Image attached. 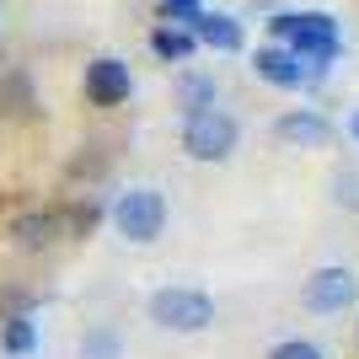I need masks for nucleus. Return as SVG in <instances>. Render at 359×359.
Here are the masks:
<instances>
[{
  "label": "nucleus",
  "instance_id": "obj_1",
  "mask_svg": "<svg viewBox=\"0 0 359 359\" xmlns=\"http://www.w3.org/2000/svg\"><path fill=\"white\" fill-rule=\"evenodd\" d=\"M182 156L188 161H225L241 140V123L225 107H204V113H182Z\"/></svg>",
  "mask_w": 359,
  "mask_h": 359
},
{
  "label": "nucleus",
  "instance_id": "obj_2",
  "mask_svg": "<svg viewBox=\"0 0 359 359\" xmlns=\"http://www.w3.org/2000/svg\"><path fill=\"white\" fill-rule=\"evenodd\" d=\"M145 311H150V322L166 327V332H204V327H215V300L204 295L198 285H166V290H156Z\"/></svg>",
  "mask_w": 359,
  "mask_h": 359
},
{
  "label": "nucleus",
  "instance_id": "obj_3",
  "mask_svg": "<svg viewBox=\"0 0 359 359\" xmlns=\"http://www.w3.org/2000/svg\"><path fill=\"white\" fill-rule=\"evenodd\" d=\"M107 215H113V231L123 241H135V247H150L166 231V198L156 188H123Z\"/></svg>",
  "mask_w": 359,
  "mask_h": 359
},
{
  "label": "nucleus",
  "instance_id": "obj_4",
  "mask_svg": "<svg viewBox=\"0 0 359 359\" xmlns=\"http://www.w3.org/2000/svg\"><path fill=\"white\" fill-rule=\"evenodd\" d=\"M6 236H11L16 252H48V247L60 236H70V231H65V210H22L6 225Z\"/></svg>",
  "mask_w": 359,
  "mask_h": 359
},
{
  "label": "nucleus",
  "instance_id": "obj_5",
  "mask_svg": "<svg viewBox=\"0 0 359 359\" xmlns=\"http://www.w3.org/2000/svg\"><path fill=\"white\" fill-rule=\"evenodd\" d=\"M129 91H135V75H129L123 60L97 54V60L86 65V102L91 107H118V102H129Z\"/></svg>",
  "mask_w": 359,
  "mask_h": 359
},
{
  "label": "nucleus",
  "instance_id": "obj_6",
  "mask_svg": "<svg viewBox=\"0 0 359 359\" xmlns=\"http://www.w3.org/2000/svg\"><path fill=\"white\" fill-rule=\"evenodd\" d=\"M332 129L322 113H311V107H295V113H279L273 118V140L279 145H295V150H322V145H332Z\"/></svg>",
  "mask_w": 359,
  "mask_h": 359
},
{
  "label": "nucleus",
  "instance_id": "obj_7",
  "mask_svg": "<svg viewBox=\"0 0 359 359\" xmlns=\"http://www.w3.org/2000/svg\"><path fill=\"white\" fill-rule=\"evenodd\" d=\"M306 311H344L348 300H354V273L348 269H338V263H332V269H316L311 279H306Z\"/></svg>",
  "mask_w": 359,
  "mask_h": 359
},
{
  "label": "nucleus",
  "instance_id": "obj_8",
  "mask_svg": "<svg viewBox=\"0 0 359 359\" xmlns=\"http://www.w3.org/2000/svg\"><path fill=\"white\" fill-rule=\"evenodd\" d=\"M252 70H257V81H269V86H279V91L311 86V81H306V65H300L290 48H279V43L257 48V54H252Z\"/></svg>",
  "mask_w": 359,
  "mask_h": 359
},
{
  "label": "nucleus",
  "instance_id": "obj_9",
  "mask_svg": "<svg viewBox=\"0 0 359 359\" xmlns=\"http://www.w3.org/2000/svg\"><path fill=\"white\" fill-rule=\"evenodd\" d=\"M188 32H194L204 48H215V54H236L247 38H241V22L225 11H198L194 22H188Z\"/></svg>",
  "mask_w": 359,
  "mask_h": 359
},
{
  "label": "nucleus",
  "instance_id": "obj_10",
  "mask_svg": "<svg viewBox=\"0 0 359 359\" xmlns=\"http://www.w3.org/2000/svg\"><path fill=\"white\" fill-rule=\"evenodd\" d=\"M150 48H156V60H166V65H188L194 48H198V38L188 27H177V22H161V27L150 32Z\"/></svg>",
  "mask_w": 359,
  "mask_h": 359
},
{
  "label": "nucleus",
  "instance_id": "obj_11",
  "mask_svg": "<svg viewBox=\"0 0 359 359\" xmlns=\"http://www.w3.org/2000/svg\"><path fill=\"white\" fill-rule=\"evenodd\" d=\"M0 113H6V118H32V113H38L32 81L22 70H0Z\"/></svg>",
  "mask_w": 359,
  "mask_h": 359
},
{
  "label": "nucleus",
  "instance_id": "obj_12",
  "mask_svg": "<svg viewBox=\"0 0 359 359\" xmlns=\"http://www.w3.org/2000/svg\"><path fill=\"white\" fill-rule=\"evenodd\" d=\"M0 348L11 359H27L38 348V322L32 316H0Z\"/></svg>",
  "mask_w": 359,
  "mask_h": 359
},
{
  "label": "nucleus",
  "instance_id": "obj_13",
  "mask_svg": "<svg viewBox=\"0 0 359 359\" xmlns=\"http://www.w3.org/2000/svg\"><path fill=\"white\" fill-rule=\"evenodd\" d=\"M177 97H182V113L220 107V86H215V75H182V81H177Z\"/></svg>",
  "mask_w": 359,
  "mask_h": 359
},
{
  "label": "nucleus",
  "instance_id": "obj_14",
  "mask_svg": "<svg viewBox=\"0 0 359 359\" xmlns=\"http://www.w3.org/2000/svg\"><path fill=\"white\" fill-rule=\"evenodd\" d=\"M81 359H123V338L113 327H86V338H81Z\"/></svg>",
  "mask_w": 359,
  "mask_h": 359
},
{
  "label": "nucleus",
  "instance_id": "obj_15",
  "mask_svg": "<svg viewBox=\"0 0 359 359\" xmlns=\"http://www.w3.org/2000/svg\"><path fill=\"white\" fill-rule=\"evenodd\" d=\"M97 220H102V204H97V198H81V204L65 215V231H70V236H91Z\"/></svg>",
  "mask_w": 359,
  "mask_h": 359
},
{
  "label": "nucleus",
  "instance_id": "obj_16",
  "mask_svg": "<svg viewBox=\"0 0 359 359\" xmlns=\"http://www.w3.org/2000/svg\"><path fill=\"white\" fill-rule=\"evenodd\" d=\"M269 359H322V348H316V344H306V338H285V344L273 348Z\"/></svg>",
  "mask_w": 359,
  "mask_h": 359
},
{
  "label": "nucleus",
  "instance_id": "obj_17",
  "mask_svg": "<svg viewBox=\"0 0 359 359\" xmlns=\"http://www.w3.org/2000/svg\"><path fill=\"white\" fill-rule=\"evenodd\" d=\"M161 11H166V22H177V27H188V22H194V16L204 11V6H198V0H161Z\"/></svg>",
  "mask_w": 359,
  "mask_h": 359
},
{
  "label": "nucleus",
  "instance_id": "obj_18",
  "mask_svg": "<svg viewBox=\"0 0 359 359\" xmlns=\"http://www.w3.org/2000/svg\"><path fill=\"white\" fill-rule=\"evenodd\" d=\"M348 135H354V140H359V113H354V118H348Z\"/></svg>",
  "mask_w": 359,
  "mask_h": 359
},
{
  "label": "nucleus",
  "instance_id": "obj_19",
  "mask_svg": "<svg viewBox=\"0 0 359 359\" xmlns=\"http://www.w3.org/2000/svg\"><path fill=\"white\" fill-rule=\"evenodd\" d=\"M0 70H6V43H0Z\"/></svg>",
  "mask_w": 359,
  "mask_h": 359
}]
</instances>
